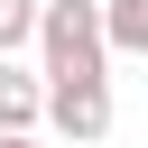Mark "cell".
<instances>
[{
	"instance_id": "obj_4",
	"label": "cell",
	"mask_w": 148,
	"mask_h": 148,
	"mask_svg": "<svg viewBox=\"0 0 148 148\" xmlns=\"http://www.w3.org/2000/svg\"><path fill=\"white\" fill-rule=\"evenodd\" d=\"M102 28H111V56H148V0H102Z\"/></svg>"
},
{
	"instance_id": "obj_1",
	"label": "cell",
	"mask_w": 148,
	"mask_h": 148,
	"mask_svg": "<svg viewBox=\"0 0 148 148\" xmlns=\"http://www.w3.org/2000/svg\"><path fill=\"white\" fill-rule=\"evenodd\" d=\"M37 74H111V28H102V0H46L37 18Z\"/></svg>"
},
{
	"instance_id": "obj_6",
	"label": "cell",
	"mask_w": 148,
	"mask_h": 148,
	"mask_svg": "<svg viewBox=\"0 0 148 148\" xmlns=\"http://www.w3.org/2000/svg\"><path fill=\"white\" fill-rule=\"evenodd\" d=\"M0 148H37V130H0Z\"/></svg>"
},
{
	"instance_id": "obj_3",
	"label": "cell",
	"mask_w": 148,
	"mask_h": 148,
	"mask_svg": "<svg viewBox=\"0 0 148 148\" xmlns=\"http://www.w3.org/2000/svg\"><path fill=\"white\" fill-rule=\"evenodd\" d=\"M0 130H46V74L0 56Z\"/></svg>"
},
{
	"instance_id": "obj_2",
	"label": "cell",
	"mask_w": 148,
	"mask_h": 148,
	"mask_svg": "<svg viewBox=\"0 0 148 148\" xmlns=\"http://www.w3.org/2000/svg\"><path fill=\"white\" fill-rule=\"evenodd\" d=\"M46 130L74 139V148L111 139V74H56L46 83Z\"/></svg>"
},
{
	"instance_id": "obj_5",
	"label": "cell",
	"mask_w": 148,
	"mask_h": 148,
	"mask_svg": "<svg viewBox=\"0 0 148 148\" xmlns=\"http://www.w3.org/2000/svg\"><path fill=\"white\" fill-rule=\"evenodd\" d=\"M37 18H46V0H0V56L37 46Z\"/></svg>"
}]
</instances>
